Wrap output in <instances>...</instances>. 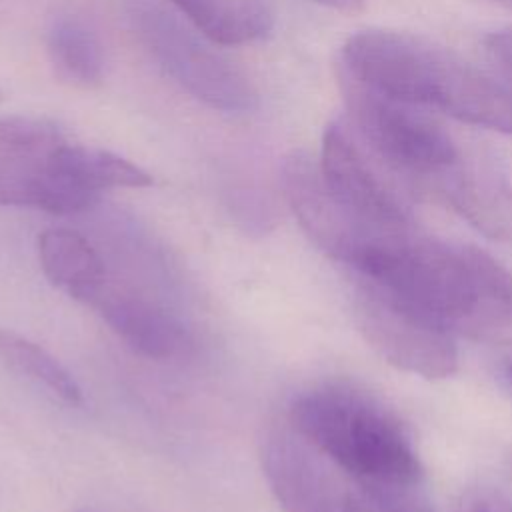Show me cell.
Instances as JSON below:
<instances>
[{"mask_svg":"<svg viewBox=\"0 0 512 512\" xmlns=\"http://www.w3.org/2000/svg\"><path fill=\"white\" fill-rule=\"evenodd\" d=\"M368 278L400 290L452 334L512 346V272L476 246L416 234Z\"/></svg>","mask_w":512,"mask_h":512,"instance_id":"obj_1","label":"cell"},{"mask_svg":"<svg viewBox=\"0 0 512 512\" xmlns=\"http://www.w3.org/2000/svg\"><path fill=\"white\" fill-rule=\"evenodd\" d=\"M290 426L328 460L364 484H420L422 464L398 418L348 386L300 394Z\"/></svg>","mask_w":512,"mask_h":512,"instance_id":"obj_2","label":"cell"},{"mask_svg":"<svg viewBox=\"0 0 512 512\" xmlns=\"http://www.w3.org/2000/svg\"><path fill=\"white\" fill-rule=\"evenodd\" d=\"M280 182L308 238L362 276L382 270L416 234L414 228H380L352 214L330 192L320 162L304 150H294L282 160Z\"/></svg>","mask_w":512,"mask_h":512,"instance_id":"obj_3","label":"cell"},{"mask_svg":"<svg viewBox=\"0 0 512 512\" xmlns=\"http://www.w3.org/2000/svg\"><path fill=\"white\" fill-rule=\"evenodd\" d=\"M336 74L352 124L388 170L432 184L458 158V142L420 106L380 94L338 70Z\"/></svg>","mask_w":512,"mask_h":512,"instance_id":"obj_4","label":"cell"},{"mask_svg":"<svg viewBox=\"0 0 512 512\" xmlns=\"http://www.w3.org/2000/svg\"><path fill=\"white\" fill-rule=\"evenodd\" d=\"M68 140L38 116H0V206H32L50 214H78L100 198L84 190L64 166Z\"/></svg>","mask_w":512,"mask_h":512,"instance_id":"obj_5","label":"cell"},{"mask_svg":"<svg viewBox=\"0 0 512 512\" xmlns=\"http://www.w3.org/2000/svg\"><path fill=\"white\" fill-rule=\"evenodd\" d=\"M354 318L366 342L388 364L428 380L456 372L454 334L400 290L358 274Z\"/></svg>","mask_w":512,"mask_h":512,"instance_id":"obj_6","label":"cell"},{"mask_svg":"<svg viewBox=\"0 0 512 512\" xmlns=\"http://www.w3.org/2000/svg\"><path fill=\"white\" fill-rule=\"evenodd\" d=\"M136 32L158 62L182 90L206 106L242 114L256 108L258 94L250 78L212 48V42L192 26H184L172 12L154 4H142L134 12Z\"/></svg>","mask_w":512,"mask_h":512,"instance_id":"obj_7","label":"cell"},{"mask_svg":"<svg viewBox=\"0 0 512 512\" xmlns=\"http://www.w3.org/2000/svg\"><path fill=\"white\" fill-rule=\"evenodd\" d=\"M318 162L330 192L352 214L380 228H414L402 188L384 174V164L378 166L374 156H366L342 122L326 126Z\"/></svg>","mask_w":512,"mask_h":512,"instance_id":"obj_8","label":"cell"},{"mask_svg":"<svg viewBox=\"0 0 512 512\" xmlns=\"http://www.w3.org/2000/svg\"><path fill=\"white\" fill-rule=\"evenodd\" d=\"M316 450L294 428L272 430L262 446L268 486L284 512H344L348 490Z\"/></svg>","mask_w":512,"mask_h":512,"instance_id":"obj_9","label":"cell"},{"mask_svg":"<svg viewBox=\"0 0 512 512\" xmlns=\"http://www.w3.org/2000/svg\"><path fill=\"white\" fill-rule=\"evenodd\" d=\"M432 186L478 232L512 244V182L490 154L460 150Z\"/></svg>","mask_w":512,"mask_h":512,"instance_id":"obj_10","label":"cell"},{"mask_svg":"<svg viewBox=\"0 0 512 512\" xmlns=\"http://www.w3.org/2000/svg\"><path fill=\"white\" fill-rule=\"evenodd\" d=\"M428 108L512 136V90L448 50L434 78Z\"/></svg>","mask_w":512,"mask_h":512,"instance_id":"obj_11","label":"cell"},{"mask_svg":"<svg viewBox=\"0 0 512 512\" xmlns=\"http://www.w3.org/2000/svg\"><path fill=\"white\" fill-rule=\"evenodd\" d=\"M90 304L132 350L146 358L170 360L182 356L192 344L176 316L132 290L104 284Z\"/></svg>","mask_w":512,"mask_h":512,"instance_id":"obj_12","label":"cell"},{"mask_svg":"<svg viewBox=\"0 0 512 512\" xmlns=\"http://www.w3.org/2000/svg\"><path fill=\"white\" fill-rule=\"evenodd\" d=\"M186 22L216 46H240L270 34L268 0H168Z\"/></svg>","mask_w":512,"mask_h":512,"instance_id":"obj_13","label":"cell"},{"mask_svg":"<svg viewBox=\"0 0 512 512\" xmlns=\"http://www.w3.org/2000/svg\"><path fill=\"white\" fill-rule=\"evenodd\" d=\"M46 278L68 296L92 302L106 284L104 266L92 244L68 228H48L38 238Z\"/></svg>","mask_w":512,"mask_h":512,"instance_id":"obj_14","label":"cell"},{"mask_svg":"<svg viewBox=\"0 0 512 512\" xmlns=\"http://www.w3.org/2000/svg\"><path fill=\"white\" fill-rule=\"evenodd\" d=\"M46 52L60 82L82 90L102 84L104 48L98 32L82 16H56L46 34Z\"/></svg>","mask_w":512,"mask_h":512,"instance_id":"obj_15","label":"cell"},{"mask_svg":"<svg viewBox=\"0 0 512 512\" xmlns=\"http://www.w3.org/2000/svg\"><path fill=\"white\" fill-rule=\"evenodd\" d=\"M0 356L10 368L46 386L64 402H82V390L78 382L72 378V374L38 344L14 332L0 330Z\"/></svg>","mask_w":512,"mask_h":512,"instance_id":"obj_16","label":"cell"},{"mask_svg":"<svg viewBox=\"0 0 512 512\" xmlns=\"http://www.w3.org/2000/svg\"><path fill=\"white\" fill-rule=\"evenodd\" d=\"M420 484H364L348 490L344 512H436Z\"/></svg>","mask_w":512,"mask_h":512,"instance_id":"obj_17","label":"cell"},{"mask_svg":"<svg viewBox=\"0 0 512 512\" xmlns=\"http://www.w3.org/2000/svg\"><path fill=\"white\" fill-rule=\"evenodd\" d=\"M454 512H512V500L498 488L472 486L462 492Z\"/></svg>","mask_w":512,"mask_h":512,"instance_id":"obj_18","label":"cell"},{"mask_svg":"<svg viewBox=\"0 0 512 512\" xmlns=\"http://www.w3.org/2000/svg\"><path fill=\"white\" fill-rule=\"evenodd\" d=\"M484 48L490 58L512 76V24L486 34Z\"/></svg>","mask_w":512,"mask_h":512,"instance_id":"obj_19","label":"cell"},{"mask_svg":"<svg viewBox=\"0 0 512 512\" xmlns=\"http://www.w3.org/2000/svg\"><path fill=\"white\" fill-rule=\"evenodd\" d=\"M314 2L342 14H358L366 6V0H314Z\"/></svg>","mask_w":512,"mask_h":512,"instance_id":"obj_20","label":"cell"},{"mask_svg":"<svg viewBox=\"0 0 512 512\" xmlns=\"http://www.w3.org/2000/svg\"><path fill=\"white\" fill-rule=\"evenodd\" d=\"M506 380H508L510 386H512V362L506 366Z\"/></svg>","mask_w":512,"mask_h":512,"instance_id":"obj_21","label":"cell"},{"mask_svg":"<svg viewBox=\"0 0 512 512\" xmlns=\"http://www.w3.org/2000/svg\"><path fill=\"white\" fill-rule=\"evenodd\" d=\"M496 2H500V4H506V6H512V0H496Z\"/></svg>","mask_w":512,"mask_h":512,"instance_id":"obj_22","label":"cell"},{"mask_svg":"<svg viewBox=\"0 0 512 512\" xmlns=\"http://www.w3.org/2000/svg\"><path fill=\"white\" fill-rule=\"evenodd\" d=\"M78 512H92V510H88V508H84V510H78Z\"/></svg>","mask_w":512,"mask_h":512,"instance_id":"obj_23","label":"cell"},{"mask_svg":"<svg viewBox=\"0 0 512 512\" xmlns=\"http://www.w3.org/2000/svg\"><path fill=\"white\" fill-rule=\"evenodd\" d=\"M0 100H2V92H0Z\"/></svg>","mask_w":512,"mask_h":512,"instance_id":"obj_24","label":"cell"}]
</instances>
